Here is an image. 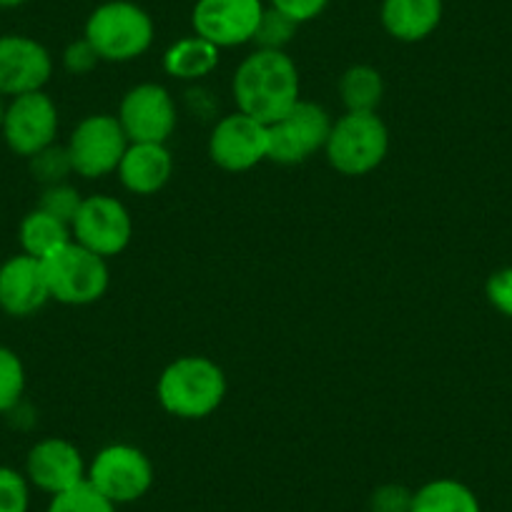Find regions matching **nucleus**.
<instances>
[{
    "mask_svg": "<svg viewBox=\"0 0 512 512\" xmlns=\"http://www.w3.org/2000/svg\"><path fill=\"white\" fill-rule=\"evenodd\" d=\"M299 91V68L287 51L256 48L239 63L231 81L236 111L256 118L264 126H272L289 108L297 106L302 101Z\"/></svg>",
    "mask_w": 512,
    "mask_h": 512,
    "instance_id": "nucleus-1",
    "label": "nucleus"
},
{
    "mask_svg": "<svg viewBox=\"0 0 512 512\" xmlns=\"http://www.w3.org/2000/svg\"><path fill=\"white\" fill-rule=\"evenodd\" d=\"M159 405L179 420H204L214 415L226 397V374L214 359L189 354L161 372L156 382Z\"/></svg>",
    "mask_w": 512,
    "mask_h": 512,
    "instance_id": "nucleus-2",
    "label": "nucleus"
},
{
    "mask_svg": "<svg viewBox=\"0 0 512 512\" xmlns=\"http://www.w3.org/2000/svg\"><path fill=\"white\" fill-rule=\"evenodd\" d=\"M156 36L154 18L134 0H108L88 16L83 38L101 61L128 63L144 56Z\"/></svg>",
    "mask_w": 512,
    "mask_h": 512,
    "instance_id": "nucleus-3",
    "label": "nucleus"
},
{
    "mask_svg": "<svg viewBox=\"0 0 512 512\" xmlns=\"http://www.w3.org/2000/svg\"><path fill=\"white\" fill-rule=\"evenodd\" d=\"M387 151L390 131L377 111H347L339 116L332 121V131L324 146L329 166L342 176L372 174L387 159Z\"/></svg>",
    "mask_w": 512,
    "mask_h": 512,
    "instance_id": "nucleus-4",
    "label": "nucleus"
},
{
    "mask_svg": "<svg viewBox=\"0 0 512 512\" xmlns=\"http://www.w3.org/2000/svg\"><path fill=\"white\" fill-rule=\"evenodd\" d=\"M43 272H46L51 299L66 307L96 304L108 292V282H111L106 259L76 241L43 259Z\"/></svg>",
    "mask_w": 512,
    "mask_h": 512,
    "instance_id": "nucleus-5",
    "label": "nucleus"
},
{
    "mask_svg": "<svg viewBox=\"0 0 512 512\" xmlns=\"http://www.w3.org/2000/svg\"><path fill=\"white\" fill-rule=\"evenodd\" d=\"M86 480L113 505L136 502L154 485V465L149 455L134 445H108L96 452Z\"/></svg>",
    "mask_w": 512,
    "mask_h": 512,
    "instance_id": "nucleus-6",
    "label": "nucleus"
},
{
    "mask_svg": "<svg viewBox=\"0 0 512 512\" xmlns=\"http://www.w3.org/2000/svg\"><path fill=\"white\" fill-rule=\"evenodd\" d=\"M66 149L71 156L73 174L81 179H103L116 174L128 149V139L116 116L93 113L73 128Z\"/></svg>",
    "mask_w": 512,
    "mask_h": 512,
    "instance_id": "nucleus-7",
    "label": "nucleus"
},
{
    "mask_svg": "<svg viewBox=\"0 0 512 512\" xmlns=\"http://www.w3.org/2000/svg\"><path fill=\"white\" fill-rule=\"evenodd\" d=\"M332 131L327 108L314 101H299L269 126V161L282 166L302 164L324 151Z\"/></svg>",
    "mask_w": 512,
    "mask_h": 512,
    "instance_id": "nucleus-8",
    "label": "nucleus"
},
{
    "mask_svg": "<svg viewBox=\"0 0 512 512\" xmlns=\"http://www.w3.org/2000/svg\"><path fill=\"white\" fill-rule=\"evenodd\" d=\"M58 123L61 121L53 98L46 91H33L8 101L0 134L13 154L31 159L56 144Z\"/></svg>",
    "mask_w": 512,
    "mask_h": 512,
    "instance_id": "nucleus-9",
    "label": "nucleus"
},
{
    "mask_svg": "<svg viewBox=\"0 0 512 512\" xmlns=\"http://www.w3.org/2000/svg\"><path fill=\"white\" fill-rule=\"evenodd\" d=\"M73 241L93 254L111 259L126 251L134 236V221L126 206L108 194L86 196L71 224Z\"/></svg>",
    "mask_w": 512,
    "mask_h": 512,
    "instance_id": "nucleus-10",
    "label": "nucleus"
},
{
    "mask_svg": "<svg viewBox=\"0 0 512 512\" xmlns=\"http://www.w3.org/2000/svg\"><path fill=\"white\" fill-rule=\"evenodd\" d=\"M128 144H166L176 131V103L161 83H139L118 106Z\"/></svg>",
    "mask_w": 512,
    "mask_h": 512,
    "instance_id": "nucleus-11",
    "label": "nucleus"
},
{
    "mask_svg": "<svg viewBox=\"0 0 512 512\" xmlns=\"http://www.w3.org/2000/svg\"><path fill=\"white\" fill-rule=\"evenodd\" d=\"M209 159L231 174L254 169L269 159V126L241 111L229 113L211 131Z\"/></svg>",
    "mask_w": 512,
    "mask_h": 512,
    "instance_id": "nucleus-12",
    "label": "nucleus"
},
{
    "mask_svg": "<svg viewBox=\"0 0 512 512\" xmlns=\"http://www.w3.org/2000/svg\"><path fill=\"white\" fill-rule=\"evenodd\" d=\"M262 13V0H196L191 26L196 36L221 51L254 41Z\"/></svg>",
    "mask_w": 512,
    "mask_h": 512,
    "instance_id": "nucleus-13",
    "label": "nucleus"
},
{
    "mask_svg": "<svg viewBox=\"0 0 512 512\" xmlns=\"http://www.w3.org/2000/svg\"><path fill=\"white\" fill-rule=\"evenodd\" d=\"M53 76V58L41 41L8 33L0 36V93L6 98L43 91Z\"/></svg>",
    "mask_w": 512,
    "mask_h": 512,
    "instance_id": "nucleus-14",
    "label": "nucleus"
},
{
    "mask_svg": "<svg viewBox=\"0 0 512 512\" xmlns=\"http://www.w3.org/2000/svg\"><path fill=\"white\" fill-rule=\"evenodd\" d=\"M23 475L31 482V487L53 497L86 482L88 465L71 440L46 437L31 447Z\"/></svg>",
    "mask_w": 512,
    "mask_h": 512,
    "instance_id": "nucleus-15",
    "label": "nucleus"
},
{
    "mask_svg": "<svg viewBox=\"0 0 512 512\" xmlns=\"http://www.w3.org/2000/svg\"><path fill=\"white\" fill-rule=\"evenodd\" d=\"M51 302L41 259L28 254L11 256L0 264V309L8 317H31Z\"/></svg>",
    "mask_w": 512,
    "mask_h": 512,
    "instance_id": "nucleus-16",
    "label": "nucleus"
},
{
    "mask_svg": "<svg viewBox=\"0 0 512 512\" xmlns=\"http://www.w3.org/2000/svg\"><path fill=\"white\" fill-rule=\"evenodd\" d=\"M116 174L131 194H159L174 176V156L166 144H128Z\"/></svg>",
    "mask_w": 512,
    "mask_h": 512,
    "instance_id": "nucleus-17",
    "label": "nucleus"
},
{
    "mask_svg": "<svg viewBox=\"0 0 512 512\" xmlns=\"http://www.w3.org/2000/svg\"><path fill=\"white\" fill-rule=\"evenodd\" d=\"M442 13V0H382L379 21L395 41L420 43L440 28Z\"/></svg>",
    "mask_w": 512,
    "mask_h": 512,
    "instance_id": "nucleus-18",
    "label": "nucleus"
},
{
    "mask_svg": "<svg viewBox=\"0 0 512 512\" xmlns=\"http://www.w3.org/2000/svg\"><path fill=\"white\" fill-rule=\"evenodd\" d=\"M219 66V48L201 36H186L164 53V71L176 81H201Z\"/></svg>",
    "mask_w": 512,
    "mask_h": 512,
    "instance_id": "nucleus-19",
    "label": "nucleus"
},
{
    "mask_svg": "<svg viewBox=\"0 0 512 512\" xmlns=\"http://www.w3.org/2000/svg\"><path fill=\"white\" fill-rule=\"evenodd\" d=\"M18 239H21L23 254L33 256V259H48L51 254H56L58 249H63L66 244L73 241V231L66 221L56 219V216L46 214L43 209H33L31 214H26V219L21 221V229H18Z\"/></svg>",
    "mask_w": 512,
    "mask_h": 512,
    "instance_id": "nucleus-20",
    "label": "nucleus"
},
{
    "mask_svg": "<svg viewBox=\"0 0 512 512\" xmlns=\"http://www.w3.org/2000/svg\"><path fill=\"white\" fill-rule=\"evenodd\" d=\"M410 512H480V500L465 482L440 477L412 495Z\"/></svg>",
    "mask_w": 512,
    "mask_h": 512,
    "instance_id": "nucleus-21",
    "label": "nucleus"
},
{
    "mask_svg": "<svg viewBox=\"0 0 512 512\" xmlns=\"http://www.w3.org/2000/svg\"><path fill=\"white\" fill-rule=\"evenodd\" d=\"M339 98L347 111H377L384 98L382 73L364 63L347 68L339 78Z\"/></svg>",
    "mask_w": 512,
    "mask_h": 512,
    "instance_id": "nucleus-22",
    "label": "nucleus"
},
{
    "mask_svg": "<svg viewBox=\"0 0 512 512\" xmlns=\"http://www.w3.org/2000/svg\"><path fill=\"white\" fill-rule=\"evenodd\" d=\"M26 392V367L13 349L0 347V415L13 412Z\"/></svg>",
    "mask_w": 512,
    "mask_h": 512,
    "instance_id": "nucleus-23",
    "label": "nucleus"
},
{
    "mask_svg": "<svg viewBox=\"0 0 512 512\" xmlns=\"http://www.w3.org/2000/svg\"><path fill=\"white\" fill-rule=\"evenodd\" d=\"M46 512H116V505L86 480L61 495H53Z\"/></svg>",
    "mask_w": 512,
    "mask_h": 512,
    "instance_id": "nucleus-24",
    "label": "nucleus"
},
{
    "mask_svg": "<svg viewBox=\"0 0 512 512\" xmlns=\"http://www.w3.org/2000/svg\"><path fill=\"white\" fill-rule=\"evenodd\" d=\"M297 28L299 23H294L292 18L269 6L264 8L262 21H259V28H256L251 43H256V48H262V51H284L292 43Z\"/></svg>",
    "mask_w": 512,
    "mask_h": 512,
    "instance_id": "nucleus-25",
    "label": "nucleus"
},
{
    "mask_svg": "<svg viewBox=\"0 0 512 512\" xmlns=\"http://www.w3.org/2000/svg\"><path fill=\"white\" fill-rule=\"evenodd\" d=\"M31 174L38 184L43 186H56L66 184L68 174H73L71 156H68L66 146H48L41 154L31 156Z\"/></svg>",
    "mask_w": 512,
    "mask_h": 512,
    "instance_id": "nucleus-26",
    "label": "nucleus"
},
{
    "mask_svg": "<svg viewBox=\"0 0 512 512\" xmlns=\"http://www.w3.org/2000/svg\"><path fill=\"white\" fill-rule=\"evenodd\" d=\"M31 482L13 467L0 465V512H28Z\"/></svg>",
    "mask_w": 512,
    "mask_h": 512,
    "instance_id": "nucleus-27",
    "label": "nucleus"
},
{
    "mask_svg": "<svg viewBox=\"0 0 512 512\" xmlns=\"http://www.w3.org/2000/svg\"><path fill=\"white\" fill-rule=\"evenodd\" d=\"M83 204V196L78 194V189H73L71 184H56L46 186L41 194V201H38V209H43L46 214L56 216V219L66 221L68 226L76 219L78 209Z\"/></svg>",
    "mask_w": 512,
    "mask_h": 512,
    "instance_id": "nucleus-28",
    "label": "nucleus"
},
{
    "mask_svg": "<svg viewBox=\"0 0 512 512\" xmlns=\"http://www.w3.org/2000/svg\"><path fill=\"white\" fill-rule=\"evenodd\" d=\"M412 495L405 485H382L369 497V510L372 512H410Z\"/></svg>",
    "mask_w": 512,
    "mask_h": 512,
    "instance_id": "nucleus-29",
    "label": "nucleus"
},
{
    "mask_svg": "<svg viewBox=\"0 0 512 512\" xmlns=\"http://www.w3.org/2000/svg\"><path fill=\"white\" fill-rule=\"evenodd\" d=\"M98 63H101V58H98V53L93 51V46L86 38L68 43L66 51H63V66H66V71L73 73V76H86V73H91Z\"/></svg>",
    "mask_w": 512,
    "mask_h": 512,
    "instance_id": "nucleus-30",
    "label": "nucleus"
},
{
    "mask_svg": "<svg viewBox=\"0 0 512 512\" xmlns=\"http://www.w3.org/2000/svg\"><path fill=\"white\" fill-rule=\"evenodd\" d=\"M269 6L277 8L279 13L292 18L294 23H309L327 11L329 0H269Z\"/></svg>",
    "mask_w": 512,
    "mask_h": 512,
    "instance_id": "nucleus-31",
    "label": "nucleus"
},
{
    "mask_svg": "<svg viewBox=\"0 0 512 512\" xmlns=\"http://www.w3.org/2000/svg\"><path fill=\"white\" fill-rule=\"evenodd\" d=\"M487 299L505 317H512V267L500 269L487 279Z\"/></svg>",
    "mask_w": 512,
    "mask_h": 512,
    "instance_id": "nucleus-32",
    "label": "nucleus"
},
{
    "mask_svg": "<svg viewBox=\"0 0 512 512\" xmlns=\"http://www.w3.org/2000/svg\"><path fill=\"white\" fill-rule=\"evenodd\" d=\"M28 0H0V8H6V11H11V8H21L26 6Z\"/></svg>",
    "mask_w": 512,
    "mask_h": 512,
    "instance_id": "nucleus-33",
    "label": "nucleus"
},
{
    "mask_svg": "<svg viewBox=\"0 0 512 512\" xmlns=\"http://www.w3.org/2000/svg\"><path fill=\"white\" fill-rule=\"evenodd\" d=\"M6 108H8V101L6 96L0 93V128H3V118H6Z\"/></svg>",
    "mask_w": 512,
    "mask_h": 512,
    "instance_id": "nucleus-34",
    "label": "nucleus"
}]
</instances>
